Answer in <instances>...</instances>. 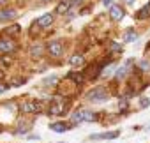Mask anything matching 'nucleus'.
I'll return each instance as SVG.
<instances>
[{"instance_id":"f257e3e1","label":"nucleus","mask_w":150,"mask_h":143,"mask_svg":"<svg viewBox=\"0 0 150 143\" xmlns=\"http://www.w3.org/2000/svg\"><path fill=\"white\" fill-rule=\"evenodd\" d=\"M67 111H69V99L62 97V96L53 97L51 103H50V106H48V110H46V113L51 115V117H62Z\"/></svg>"},{"instance_id":"f03ea898","label":"nucleus","mask_w":150,"mask_h":143,"mask_svg":"<svg viewBox=\"0 0 150 143\" xmlns=\"http://www.w3.org/2000/svg\"><path fill=\"white\" fill-rule=\"evenodd\" d=\"M99 120V115L90 111V110H85V108H80L76 111L71 113V124H81V122H97Z\"/></svg>"},{"instance_id":"7ed1b4c3","label":"nucleus","mask_w":150,"mask_h":143,"mask_svg":"<svg viewBox=\"0 0 150 143\" xmlns=\"http://www.w3.org/2000/svg\"><path fill=\"white\" fill-rule=\"evenodd\" d=\"M20 111L25 113V115H37V113H42L44 111V106L41 101H23L20 103Z\"/></svg>"},{"instance_id":"20e7f679","label":"nucleus","mask_w":150,"mask_h":143,"mask_svg":"<svg viewBox=\"0 0 150 143\" xmlns=\"http://www.w3.org/2000/svg\"><path fill=\"white\" fill-rule=\"evenodd\" d=\"M108 97H110V94H108L106 87H96L85 94V99L90 103H104V101H108Z\"/></svg>"},{"instance_id":"39448f33","label":"nucleus","mask_w":150,"mask_h":143,"mask_svg":"<svg viewBox=\"0 0 150 143\" xmlns=\"http://www.w3.org/2000/svg\"><path fill=\"white\" fill-rule=\"evenodd\" d=\"M16 48H18V44L13 39H9V37H0V55H7V53L14 51Z\"/></svg>"},{"instance_id":"423d86ee","label":"nucleus","mask_w":150,"mask_h":143,"mask_svg":"<svg viewBox=\"0 0 150 143\" xmlns=\"http://www.w3.org/2000/svg\"><path fill=\"white\" fill-rule=\"evenodd\" d=\"M46 50H48V53H50L51 57H60V55L64 53V46H62V41H51V42H48Z\"/></svg>"},{"instance_id":"0eeeda50","label":"nucleus","mask_w":150,"mask_h":143,"mask_svg":"<svg viewBox=\"0 0 150 143\" xmlns=\"http://www.w3.org/2000/svg\"><path fill=\"white\" fill-rule=\"evenodd\" d=\"M72 127H74V124H67V122H62V120H57V122L50 124V129L53 132H65V131H69Z\"/></svg>"},{"instance_id":"6e6552de","label":"nucleus","mask_w":150,"mask_h":143,"mask_svg":"<svg viewBox=\"0 0 150 143\" xmlns=\"http://www.w3.org/2000/svg\"><path fill=\"white\" fill-rule=\"evenodd\" d=\"M53 21H55L53 14H51V13H46V14H42L41 18H37V20H35V27H41V28H48L50 25H53Z\"/></svg>"},{"instance_id":"1a4fd4ad","label":"nucleus","mask_w":150,"mask_h":143,"mask_svg":"<svg viewBox=\"0 0 150 143\" xmlns=\"http://www.w3.org/2000/svg\"><path fill=\"white\" fill-rule=\"evenodd\" d=\"M32 129V122H28V120H20L18 122V125H16V129H14V132L16 134H27L28 131Z\"/></svg>"},{"instance_id":"9d476101","label":"nucleus","mask_w":150,"mask_h":143,"mask_svg":"<svg viewBox=\"0 0 150 143\" xmlns=\"http://www.w3.org/2000/svg\"><path fill=\"white\" fill-rule=\"evenodd\" d=\"M110 16H111V20L120 21V20L125 16V11H124L120 6H111V9H110Z\"/></svg>"},{"instance_id":"9b49d317","label":"nucleus","mask_w":150,"mask_h":143,"mask_svg":"<svg viewBox=\"0 0 150 143\" xmlns=\"http://www.w3.org/2000/svg\"><path fill=\"white\" fill-rule=\"evenodd\" d=\"M120 136V131H108V132H103V134H92L90 138L92 139H115Z\"/></svg>"},{"instance_id":"f8f14e48","label":"nucleus","mask_w":150,"mask_h":143,"mask_svg":"<svg viewBox=\"0 0 150 143\" xmlns=\"http://www.w3.org/2000/svg\"><path fill=\"white\" fill-rule=\"evenodd\" d=\"M16 9H0V21H9L16 18Z\"/></svg>"},{"instance_id":"ddd939ff","label":"nucleus","mask_w":150,"mask_h":143,"mask_svg":"<svg viewBox=\"0 0 150 143\" xmlns=\"http://www.w3.org/2000/svg\"><path fill=\"white\" fill-rule=\"evenodd\" d=\"M72 7V0H64V2H60L58 6H57V9H55V14H65L69 9Z\"/></svg>"},{"instance_id":"4468645a","label":"nucleus","mask_w":150,"mask_h":143,"mask_svg":"<svg viewBox=\"0 0 150 143\" xmlns=\"http://www.w3.org/2000/svg\"><path fill=\"white\" fill-rule=\"evenodd\" d=\"M150 18V2H146L138 13H136V20H146Z\"/></svg>"},{"instance_id":"2eb2a0df","label":"nucleus","mask_w":150,"mask_h":143,"mask_svg":"<svg viewBox=\"0 0 150 143\" xmlns=\"http://www.w3.org/2000/svg\"><path fill=\"white\" fill-rule=\"evenodd\" d=\"M101 71H103V69H101V65H99V64H92V65H88V67H87V71L83 73V76H85V74H88L90 78H96V76L101 73Z\"/></svg>"},{"instance_id":"dca6fc26","label":"nucleus","mask_w":150,"mask_h":143,"mask_svg":"<svg viewBox=\"0 0 150 143\" xmlns=\"http://www.w3.org/2000/svg\"><path fill=\"white\" fill-rule=\"evenodd\" d=\"M67 80H72L76 85H81V83L85 81V76H83L81 73H76V71H71V73L67 74Z\"/></svg>"},{"instance_id":"f3484780","label":"nucleus","mask_w":150,"mask_h":143,"mask_svg":"<svg viewBox=\"0 0 150 143\" xmlns=\"http://www.w3.org/2000/svg\"><path fill=\"white\" fill-rule=\"evenodd\" d=\"M136 39H138V32H136L134 28L125 30V34H124V41H125V42H132V41H136Z\"/></svg>"},{"instance_id":"a211bd4d","label":"nucleus","mask_w":150,"mask_h":143,"mask_svg":"<svg viewBox=\"0 0 150 143\" xmlns=\"http://www.w3.org/2000/svg\"><path fill=\"white\" fill-rule=\"evenodd\" d=\"M83 60H85V58H83V55L76 53V55H72V57H71V60H69V62H71V65L78 67V65H81V64H83Z\"/></svg>"},{"instance_id":"6ab92c4d","label":"nucleus","mask_w":150,"mask_h":143,"mask_svg":"<svg viewBox=\"0 0 150 143\" xmlns=\"http://www.w3.org/2000/svg\"><path fill=\"white\" fill-rule=\"evenodd\" d=\"M57 83H58V76H57V74L48 76V78L42 80V87H51V85H57Z\"/></svg>"},{"instance_id":"aec40b11","label":"nucleus","mask_w":150,"mask_h":143,"mask_svg":"<svg viewBox=\"0 0 150 143\" xmlns=\"http://www.w3.org/2000/svg\"><path fill=\"white\" fill-rule=\"evenodd\" d=\"M20 30H21V28H20V25H13V27H7L4 32H6L7 35H18V34H20Z\"/></svg>"},{"instance_id":"412c9836","label":"nucleus","mask_w":150,"mask_h":143,"mask_svg":"<svg viewBox=\"0 0 150 143\" xmlns=\"http://www.w3.org/2000/svg\"><path fill=\"white\" fill-rule=\"evenodd\" d=\"M125 73H127V65H124V67H120L117 73H115V78L117 80H122V78H125Z\"/></svg>"},{"instance_id":"4be33fe9","label":"nucleus","mask_w":150,"mask_h":143,"mask_svg":"<svg viewBox=\"0 0 150 143\" xmlns=\"http://www.w3.org/2000/svg\"><path fill=\"white\" fill-rule=\"evenodd\" d=\"M148 106H150V99L143 97V99L139 101V108H141V110H145V108H148Z\"/></svg>"},{"instance_id":"5701e85b","label":"nucleus","mask_w":150,"mask_h":143,"mask_svg":"<svg viewBox=\"0 0 150 143\" xmlns=\"http://www.w3.org/2000/svg\"><path fill=\"white\" fill-rule=\"evenodd\" d=\"M138 67H139L141 71H148V69H150V64L145 62V60H141V62H138Z\"/></svg>"},{"instance_id":"b1692460","label":"nucleus","mask_w":150,"mask_h":143,"mask_svg":"<svg viewBox=\"0 0 150 143\" xmlns=\"http://www.w3.org/2000/svg\"><path fill=\"white\" fill-rule=\"evenodd\" d=\"M110 50H111V51H117V53H120V51H122V46H120L118 42H113V44L110 46Z\"/></svg>"},{"instance_id":"393cba45","label":"nucleus","mask_w":150,"mask_h":143,"mask_svg":"<svg viewBox=\"0 0 150 143\" xmlns=\"http://www.w3.org/2000/svg\"><path fill=\"white\" fill-rule=\"evenodd\" d=\"M7 90H9V85H6V83L0 81V94H4V92H7Z\"/></svg>"},{"instance_id":"a878e982","label":"nucleus","mask_w":150,"mask_h":143,"mask_svg":"<svg viewBox=\"0 0 150 143\" xmlns=\"http://www.w3.org/2000/svg\"><path fill=\"white\" fill-rule=\"evenodd\" d=\"M2 62H4V65H11V58H9V57H4Z\"/></svg>"},{"instance_id":"bb28decb","label":"nucleus","mask_w":150,"mask_h":143,"mask_svg":"<svg viewBox=\"0 0 150 143\" xmlns=\"http://www.w3.org/2000/svg\"><path fill=\"white\" fill-rule=\"evenodd\" d=\"M111 2H113V0H103V4H104V6H111Z\"/></svg>"},{"instance_id":"cd10ccee","label":"nucleus","mask_w":150,"mask_h":143,"mask_svg":"<svg viewBox=\"0 0 150 143\" xmlns=\"http://www.w3.org/2000/svg\"><path fill=\"white\" fill-rule=\"evenodd\" d=\"M124 2H127V4H132V2H134V0H124Z\"/></svg>"},{"instance_id":"c85d7f7f","label":"nucleus","mask_w":150,"mask_h":143,"mask_svg":"<svg viewBox=\"0 0 150 143\" xmlns=\"http://www.w3.org/2000/svg\"><path fill=\"white\" fill-rule=\"evenodd\" d=\"M4 78V73H2V71H0V80H2Z\"/></svg>"},{"instance_id":"c756f323","label":"nucleus","mask_w":150,"mask_h":143,"mask_svg":"<svg viewBox=\"0 0 150 143\" xmlns=\"http://www.w3.org/2000/svg\"><path fill=\"white\" fill-rule=\"evenodd\" d=\"M0 4H6V0H0Z\"/></svg>"},{"instance_id":"7c9ffc66","label":"nucleus","mask_w":150,"mask_h":143,"mask_svg":"<svg viewBox=\"0 0 150 143\" xmlns=\"http://www.w3.org/2000/svg\"><path fill=\"white\" fill-rule=\"evenodd\" d=\"M42 2H50V0H42Z\"/></svg>"}]
</instances>
